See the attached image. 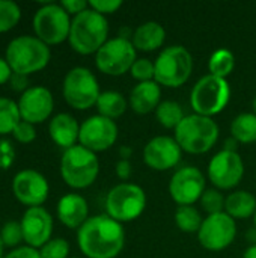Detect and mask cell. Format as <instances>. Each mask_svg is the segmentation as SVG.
Wrapping results in <instances>:
<instances>
[{"label":"cell","mask_w":256,"mask_h":258,"mask_svg":"<svg viewBox=\"0 0 256 258\" xmlns=\"http://www.w3.org/2000/svg\"><path fill=\"white\" fill-rule=\"evenodd\" d=\"M77 243L88 258H116L124 249L125 231L109 215H97L77 230Z\"/></svg>","instance_id":"obj_1"},{"label":"cell","mask_w":256,"mask_h":258,"mask_svg":"<svg viewBox=\"0 0 256 258\" xmlns=\"http://www.w3.org/2000/svg\"><path fill=\"white\" fill-rule=\"evenodd\" d=\"M109 21L104 15L88 8L81 14L72 17L69 30V45L78 54H97V51L109 41Z\"/></svg>","instance_id":"obj_2"},{"label":"cell","mask_w":256,"mask_h":258,"mask_svg":"<svg viewBox=\"0 0 256 258\" xmlns=\"http://www.w3.org/2000/svg\"><path fill=\"white\" fill-rule=\"evenodd\" d=\"M5 59L12 73L29 76L44 70L48 65L51 51L50 47L39 38L21 35L9 41L5 50Z\"/></svg>","instance_id":"obj_3"},{"label":"cell","mask_w":256,"mask_h":258,"mask_svg":"<svg viewBox=\"0 0 256 258\" xmlns=\"http://www.w3.org/2000/svg\"><path fill=\"white\" fill-rule=\"evenodd\" d=\"M219 133V125L213 118L193 113L186 115L175 128V141L189 154H205L216 145Z\"/></svg>","instance_id":"obj_4"},{"label":"cell","mask_w":256,"mask_h":258,"mask_svg":"<svg viewBox=\"0 0 256 258\" xmlns=\"http://www.w3.org/2000/svg\"><path fill=\"white\" fill-rule=\"evenodd\" d=\"M98 174L100 160L95 153L80 144L63 151L60 159V175L69 187L86 189L95 183Z\"/></svg>","instance_id":"obj_5"},{"label":"cell","mask_w":256,"mask_h":258,"mask_svg":"<svg viewBox=\"0 0 256 258\" xmlns=\"http://www.w3.org/2000/svg\"><path fill=\"white\" fill-rule=\"evenodd\" d=\"M229 100L231 86L228 80L211 74L201 77L190 92V106L195 113L208 118L223 112Z\"/></svg>","instance_id":"obj_6"},{"label":"cell","mask_w":256,"mask_h":258,"mask_svg":"<svg viewBox=\"0 0 256 258\" xmlns=\"http://www.w3.org/2000/svg\"><path fill=\"white\" fill-rule=\"evenodd\" d=\"M154 65V80L160 86L180 88L193 73V56L184 45H170L158 54Z\"/></svg>","instance_id":"obj_7"},{"label":"cell","mask_w":256,"mask_h":258,"mask_svg":"<svg viewBox=\"0 0 256 258\" xmlns=\"http://www.w3.org/2000/svg\"><path fill=\"white\" fill-rule=\"evenodd\" d=\"M146 209V194L134 183H121L106 197V215L119 224L136 221Z\"/></svg>","instance_id":"obj_8"},{"label":"cell","mask_w":256,"mask_h":258,"mask_svg":"<svg viewBox=\"0 0 256 258\" xmlns=\"http://www.w3.org/2000/svg\"><path fill=\"white\" fill-rule=\"evenodd\" d=\"M100 94L98 80L89 68L74 67L65 74L62 95L72 109L88 110L92 106H97Z\"/></svg>","instance_id":"obj_9"},{"label":"cell","mask_w":256,"mask_h":258,"mask_svg":"<svg viewBox=\"0 0 256 258\" xmlns=\"http://www.w3.org/2000/svg\"><path fill=\"white\" fill-rule=\"evenodd\" d=\"M69 14L60 6V3L45 2L33 15L35 36L50 45H57L68 39L71 30Z\"/></svg>","instance_id":"obj_10"},{"label":"cell","mask_w":256,"mask_h":258,"mask_svg":"<svg viewBox=\"0 0 256 258\" xmlns=\"http://www.w3.org/2000/svg\"><path fill=\"white\" fill-rule=\"evenodd\" d=\"M136 60V48L127 36L110 38L95 54L97 68L103 74L113 77L130 73Z\"/></svg>","instance_id":"obj_11"},{"label":"cell","mask_w":256,"mask_h":258,"mask_svg":"<svg viewBox=\"0 0 256 258\" xmlns=\"http://www.w3.org/2000/svg\"><path fill=\"white\" fill-rule=\"evenodd\" d=\"M237 236V224L235 219H232L225 212L207 216L202 222V227L198 233V240L207 251H223L232 242Z\"/></svg>","instance_id":"obj_12"},{"label":"cell","mask_w":256,"mask_h":258,"mask_svg":"<svg viewBox=\"0 0 256 258\" xmlns=\"http://www.w3.org/2000/svg\"><path fill=\"white\" fill-rule=\"evenodd\" d=\"M244 175V163L235 151H219L208 163V180L219 190H229L240 184Z\"/></svg>","instance_id":"obj_13"},{"label":"cell","mask_w":256,"mask_h":258,"mask_svg":"<svg viewBox=\"0 0 256 258\" xmlns=\"http://www.w3.org/2000/svg\"><path fill=\"white\" fill-rule=\"evenodd\" d=\"M118 135L119 130L113 119L94 115L80 124L78 142L81 147L97 154L113 147L118 141Z\"/></svg>","instance_id":"obj_14"},{"label":"cell","mask_w":256,"mask_h":258,"mask_svg":"<svg viewBox=\"0 0 256 258\" xmlns=\"http://www.w3.org/2000/svg\"><path fill=\"white\" fill-rule=\"evenodd\" d=\"M205 190V175L196 166L178 169L169 183V194L178 206H193Z\"/></svg>","instance_id":"obj_15"},{"label":"cell","mask_w":256,"mask_h":258,"mask_svg":"<svg viewBox=\"0 0 256 258\" xmlns=\"http://www.w3.org/2000/svg\"><path fill=\"white\" fill-rule=\"evenodd\" d=\"M12 194L24 206L42 207L50 194L47 178L35 169H23L12 178Z\"/></svg>","instance_id":"obj_16"},{"label":"cell","mask_w":256,"mask_h":258,"mask_svg":"<svg viewBox=\"0 0 256 258\" xmlns=\"http://www.w3.org/2000/svg\"><path fill=\"white\" fill-rule=\"evenodd\" d=\"M20 116L30 124H41L50 118L54 109V98L45 86H30L18 100Z\"/></svg>","instance_id":"obj_17"},{"label":"cell","mask_w":256,"mask_h":258,"mask_svg":"<svg viewBox=\"0 0 256 258\" xmlns=\"http://www.w3.org/2000/svg\"><path fill=\"white\" fill-rule=\"evenodd\" d=\"M183 150L175 138L155 136L143 148V162L154 171H169L175 168L181 160Z\"/></svg>","instance_id":"obj_18"},{"label":"cell","mask_w":256,"mask_h":258,"mask_svg":"<svg viewBox=\"0 0 256 258\" xmlns=\"http://www.w3.org/2000/svg\"><path fill=\"white\" fill-rule=\"evenodd\" d=\"M24 243L30 248L39 249L50 239L53 233V218L44 207H29L20 221Z\"/></svg>","instance_id":"obj_19"},{"label":"cell","mask_w":256,"mask_h":258,"mask_svg":"<svg viewBox=\"0 0 256 258\" xmlns=\"http://www.w3.org/2000/svg\"><path fill=\"white\" fill-rule=\"evenodd\" d=\"M57 219L71 230H78L89 219L88 201L78 194H66L57 203Z\"/></svg>","instance_id":"obj_20"},{"label":"cell","mask_w":256,"mask_h":258,"mask_svg":"<svg viewBox=\"0 0 256 258\" xmlns=\"http://www.w3.org/2000/svg\"><path fill=\"white\" fill-rule=\"evenodd\" d=\"M48 135L51 141L63 148L68 150L78 142V135H80V124L71 113H57L50 119L48 124Z\"/></svg>","instance_id":"obj_21"},{"label":"cell","mask_w":256,"mask_h":258,"mask_svg":"<svg viewBox=\"0 0 256 258\" xmlns=\"http://www.w3.org/2000/svg\"><path fill=\"white\" fill-rule=\"evenodd\" d=\"M161 103V86L155 82L137 83L128 97V106L139 115H146L155 112Z\"/></svg>","instance_id":"obj_22"},{"label":"cell","mask_w":256,"mask_h":258,"mask_svg":"<svg viewBox=\"0 0 256 258\" xmlns=\"http://www.w3.org/2000/svg\"><path fill=\"white\" fill-rule=\"evenodd\" d=\"M164 39L166 30L158 21H145L131 35L134 48L140 51H154L164 44Z\"/></svg>","instance_id":"obj_23"},{"label":"cell","mask_w":256,"mask_h":258,"mask_svg":"<svg viewBox=\"0 0 256 258\" xmlns=\"http://www.w3.org/2000/svg\"><path fill=\"white\" fill-rule=\"evenodd\" d=\"M225 213L232 219H249L256 213V198L249 190H235L226 197Z\"/></svg>","instance_id":"obj_24"},{"label":"cell","mask_w":256,"mask_h":258,"mask_svg":"<svg viewBox=\"0 0 256 258\" xmlns=\"http://www.w3.org/2000/svg\"><path fill=\"white\" fill-rule=\"evenodd\" d=\"M127 107H128V101L118 91H104L100 94V98L97 101L98 115L113 121L122 116Z\"/></svg>","instance_id":"obj_25"},{"label":"cell","mask_w":256,"mask_h":258,"mask_svg":"<svg viewBox=\"0 0 256 258\" xmlns=\"http://www.w3.org/2000/svg\"><path fill=\"white\" fill-rule=\"evenodd\" d=\"M231 135L238 144L256 142V115L240 113L231 122Z\"/></svg>","instance_id":"obj_26"},{"label":"cell","mask_w":256,"mask_h":258,"mask_svg":"<svg viewBox=\"0 0 256 258\" xmlns=\"http://www.w3.org/2000/svg\"><path fill=\"white\" fill-rule=\"evenodd\" d=\"M202 222L204 219L198 209H195L193 206H178L175 212V224L180 231L187 234H198L202 227Z\"/></svg>","instance_id":"obj_27"},{"label":"cell","mask_w":256,"mask_h":258,"mask_svg":"<svg viewBox=\"0 0 256 258\" xmlns=\"http://www.w3.org/2000/svg\"><path fill=\"white\" fill-rule=\"evenodd\" d=\"M234 68H235V57L234 53L228 48L216 50L208 60L210 74L220 79H226L228 76H231Z\"/></svg>","instance_id":"obj_28"},{"label":"cell","mask_w":256,"mask_h":258,"mask_svg":"<svg viewBox=\"0 0 256 258\" xmlns=\"http://www.w3.org/2000/svg\"><path fill=\"white\" fill-rule=\"evenodd\" d=\"M184 112L180 103L172 101V100H166L161 101L160 106L155 110V118L157 121L164 127V128H177L180 125V122L184 119Z\"/></svg>","instance_id":"obj_29"},{"label":"cell","mask_w":256,"mask_h":258,"mask_svg":"<svg viewBox=\"0 0 256 258\" xmlns=\"http://www.w3.org/2000/svg\"><path fill=\"white\" fill-rule=\"evenodd\" d=\"M21 121L18 103L11 98L0 97V136L12 135L17 124Z\"/></svg>","instance_id":"obj_30"},{"label":"cell","mask_w":256,"mask_h":258,"mask_svg":"<svg viewBox=\"0 0 256 258\" xmlns=\"http://www.w3.org/2000/svg\"><path fill=\"white\" fill-rule=\"evenodd\" d=\"M21 18V8L14 0H0V33L14 29Z\"/></svg>","instance_id":"obj_31"},{"label":"cell","mask_w":256,"mask_h":258,"mask_svg":"<svg viewBox=\"0 0 256 258\" xmlns=\"http://www.w3.org/2000/svg\"><path fill=\"white\" fill-rule=\"evenodd\" d=\"M199 201H201V206H202L204 212H207L208 216L225 212L226 198L222 195V192L219 189H207Z\"/></svg>","instance_id":"obj_32"},{"label":"cell","mask_w":256,"mask_h":258,"mask_svg":"<svg viewBox=\"0 0 256 258\" xmlns=\"http://www.w3.org/2000/svg\"><path fill=\"white\" fill-rule=\"evenodd\" d=\"M0 239L5 245V248H18L21 242H24L23 237V230L20 222L17 221H9L6 224H3L2 231H0Z\"/></svg>","instance_id":"obj_33"},{"label":"cell","mask_w":256,"mask_h":258,"mask_svg":"<svg viewBox=\"0 0 256 258\" xmlns=\"http://www.w3.org/2000/svg\"><path fill=\"white\" fill-rule=\"evenodd\" d=\"M38 251H39L41 258H68L69 243L62 237H54V239H50Z\"/></svg>","instance_id":"obj_34"},{"label":"cell","mask_w":256,"mask_h":258,"mask_svg":"<svg viewBox=\"0 0 256 258\" xmlns=\"http://www.w3.org/2000/svg\"><path fill=\"white\" fill-rule=\"evenodd\" d=\"M130 74L139 83H142V82H151V80H154L155 65H154L152 60L145 59V57H140V59H137L133 63V67L130 70Z\"/></svg>","instance_id":"obj_35"},{"label":"cell","mask_w":256,"mask_h":258,"mask_svg":"<svg viewBox=\"0 0 256 258\" xmlns=\"http://www.w3.org/2000/svg\"><path fill=\"white\" fill-rule=\"evenodd\" d=\"M12 136H14V139H15L17 142H20V144H30V142H33V141L36 139L35 125L21 119V121L17 124V127L14 128Z\"/></svg>","instance_id":"obj_36"},{"label":"cell","mask_w":256,"mask_h":258,"mask_svg":"<svg viewBox=\"0 0 256 258\" xmlns=\"http://www.w3.org/2000/svg\"><path fill=\"white\" fill-rule=\"evenodd\" d=\"M15 162V148L11 141L0 139V169H9Z\"/></svg>","instance_id":"obj_37"},{"label":"cell","mask_w":256,"mask_h":258,"mask_svg":"<svg viewBox=\"0 0 256 258\" xmlns=\"http://www.w3.org/2000/svg\"><path fill=\"white\" fill-rule=\"evenodd\" d=\"M121 6H122L121 0H91L89 2V8L104 17L109 14H115Z\"/></svg>","instance_id":"obj_38"},{"label":"cell","mask_w":256,"mask_h":258,"mask_svg":"<svg viewBox=\"0 0 256 258\" xmlns=\"http://www.w3.org/2000/svg\"><path fill=\"white\" fill-rule=\"evenodd\" d=\"M60 6L69 14V15H78L83 11H86L89 8V2L86 0H62Z\"/></svg>","instance_id":"obj_39"},{"label":"cell","mask_w":256,"mask_h":258,"mask_svg":"<svg viewBox=\"0 0 256 258\" xmlns=\"http://www.w3.org/2000/svg\"><path fill=\"white\" fill-rule=\"evenodd\" d=\"M5 258H41V255H39L38 249L26 245V246H18V248L12 249L11 252L6 254Z\"/></svg>","instance_id":"obj_40"},{"label":"cell","mask_w":256,"mask_h":258,"mask_svg":"<svg viewBox=\"0 0 256 258\" xmlns=\"http://www.w3.org/2000/svg\"><path fill=\"white\" fill-rule=\"evenodd\" d=\"M9 83H11V88L17 92H24L27 91L30 86H29V79L27 76L24 74H17V73H12L11 79H9Z\"/></svg>","instance_id":"obj_41"},{"label":"cell","mask_w":256,"mask_h":258,"mask_svg":"<svg viewBox=\"0 0 256 258\" xmlns=\"http://www.w3.org/2000/svg\"><path fill=\"white\" fill-rule=\"evenodd\" d=\"M131 174H133V166H131L130 160L119 159L118 163H116V175H118V178L125 183L127 180H130Z\"/></svg>","instance_id":"obj_42"},{"label":"cell","mask_w":256,"mask_h":258,"mask_svg":"<svg viewBox=\"0 0 256 258\" xmlns=\"http://www.w3.org/2000/svg\"><path fill=\"white\" fill-rule=\"evenodd\" d=\"M11 76H12L11 67L8 65L5 57H0V85H5L6 82H9Z\"/></svg>","instance_id":"obj_43"},{"label":"cell","mask_w":256,"mask_h":258,"mask_svg":"<svg viewBox=\"0 0 256 258\" xmlns=\"http://www.w3.org/2000/svg\"><path fill=\"white\" fill-rule=\"evenodd\" d=\"M237 148H238V142H237L234 138H232V139H226V142H225V148H223V150L238 153V151H237Z\"/></svg>","instance_id":"obj_44"},{"label":"cell","mask_w":256,"mask_h":258,"mask_svg":"<svg viewBox=\"0 0 256 258\" xmlns=\"http://www.w3.org/2000/svg\"><path fill=\"white\" fill-rule=\"evenodd\" d=\"M131 153H133L131 147L122 145V147L119 148V154H121V159H124V160H130V157H131Z\"/></svg>","instance_id":"obj_45"},{"label":"cell","mask_w":256,"mask_h":258,"mask_svg":"<svg viewBox=\"0 0 256 258\" xmlns=\"http://www.w3.org/2000/svg\"><path fill=\"white\" fill-rule=\"evenodd\" d=\"M243 258H256V243L250 245V246L244 251Z\"/></svg>","instance_id":"obj_46"},{"label":"cell","mask_w":256,"mask_h":258,"mask_svg":"<svg viewBox=\"0 0 256 258\" xmlns=\"http://www.w3.org/2000/svg\"><path fill=\"white\" fill-rule=\"evenodd\" d=\"M247 240L253 245L256 243V228H252V230H249V233H247Z\"/></svg>","instance_id":"obj_47"},{"label":"cell","mask_w":256,"mask_h":258,"mask_svg":"<svg viewBox=\"0 0 256 258\" xmlns=\"http://www.w3.org/2000/svg\"><path fill=\"white\" fill-rule=\"evenodd\" d=\"M5 245H3V242H2V239H0V258H5Z\"/></svg>","instance_id":"obj_48"},{"label":"cell","mask_w":256,"mask_h":258,"mask_svg":"<svg viewBox=\"0 0 256 258\" xmlns=\"http://www.w3.org/2000/svg\"><path fill=\"white\" fill-rule=\"evenodd\" d=\"M252 107H253V113L256 115V97L253 98V103H252Z\"/></svg>","instance_id":"obj_49"},{"label":"cell","mask_w":256,"mask_h":258,"mask_svg":"<svg viewBox=\"0 0 256 258\" xmlns=\"http://www.w3.org/2000/svg\"><path fill=\"white\" fill-rule=\"evenodd\" d=\"M253 219H255V228H256V213H255V218H253Z\"/></svg>","instance_id":"obj_50"},{"label":"cell","mask_w":256,"mask_h":258,"mask_svg":"<svg viewBox=\"0 0 256 258\" xmlns=\"http://www.w3.org/2000/svg\"><path fill=\"white\" fill-rule=\"evenodd\" d=\"M71 258H78V257H71Z\"/></svg>","instance_id":"obj_51"}]
</instances>
